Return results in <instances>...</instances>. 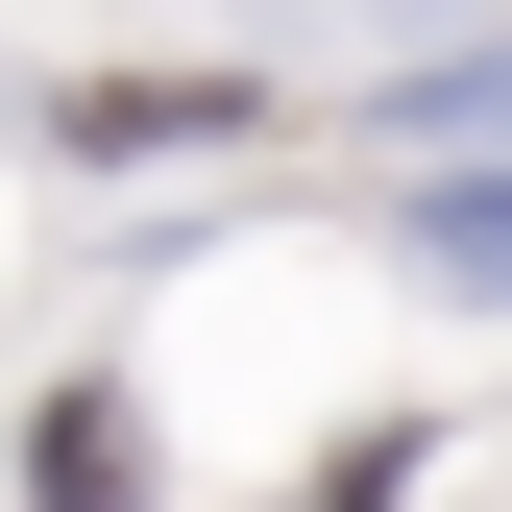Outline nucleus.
<instances>
[{
	"mask_svg": "<svg viewBox=\"0 0 512 512\" xmlns=\"http://www.w3.org/2000/svg\"><path fill=\"white\" fill-rule=\"evenodd\" d=\"M391 147H415V171L512 147V49H415V74H391Z\"/></svg>",
	"mask_w": 512,
	"mask_h": 512,
	"instance_id": "obj_4",
	"label": "nucleus"
},
{
	"mask_svg": "<svg viewBox=\"0 0 512 512\" xmlns=\"http://www.w3.org/2000/svg\"><path fill=\"white\" fill-rule=\"evenodd\" d=\"M25 122H49L74 171H171V147H244L269 98H244V74H49Z\"/></svg>",
	"mask_w": 512,
	"mask_h": 512,
	"instance_id": "obj_1",
	"label": "nucleus"
},
{
	"mask_svg": "<svg viewBox=\"0 0 512 512\" xmlns=\"http://www.w3.org/2000/svg\"><path fill=\"white\" fill-rule=\"evenodd\" d=\"M147 488H171V439H147V391H122V366L25 391V512H147Z\"/></svg>",
	"mask_w": 512,
	"mask_h": 512,
	"instance_id": "obj_2",
	"label": "nucleus"
},
{
	"mask_svg": "<svg viewBox=\"0 0 512 512\" xmlns=\"http://www.w3.org/2000/svg\"><path fill=\"white\" fill-rule=\"evenodd\" d=\"M391 269H415L439 317H512V147H488V171H415V196H391Z\"/></svg>",
	"mask_w": 512,
	"mask_h": 512,
	"instance_id": "obj_3",
	"label": "nucleus"
},
{
	"mask_svg": "<svg viewBox=\"0 0 512 512\" xmlns=\"http://www.w3.org/2000/svg\"><path fill=\"white\" fill-rule=\"evenodd\" d=\"M415 464H439V439H415V415H366L342 464H317V512H415Z\"/></svg>",
	"mask_w": 512,
	"mask_h": 512,
	"instance_id": "obj_5",
	"label": "nucleus"
}]
</instances>
